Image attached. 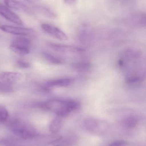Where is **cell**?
I'll list each match as a JSON object with an SVG mask.
<instances>
[{
    "label": "cell",
    "instance_id": "7c38bea8",
    "mask_svg": "<svg viewBox=\"0 0 146 146\" xmlns=\"http://www.w3.org/2000/svg\"><path fill=\"white\" fill-rule=\"evenodd\" d=\"M145 80L143 74L140 73L130 74L126 78V83L131 86H137L141 84Z\"/></svg>",
    "mask_w": 146,
    "mask_h": 146
},
{
    "label": "cell",
    "instance_id": "7a4b0ae2",
    "mask_svg": "<svg viewBox=\"0 0 146 146\" xmlns=\"http://www.w3.org/2000/svg\"><path fill=\"white\" fill-rule=\"evenodd\" d=\"M7 127L14 134L23 139H34L38 135L31 125L17 119L9 121Z\"/></svg>",
    "mask_w": 146,
    "mask_h": 146
},
{
    "label": "cell",
    "instance_id": "603a6c76",
    "mask_svg": "<svg viewBox=\"0 0 146 146\" xmlns=\"http://www.w3.org/2000/svg\"><path fill=\"white\" fill-rule=\"evenodd\" d=\"M16 142L14 139H6L0 140V145L5 146H13L15 145Z\"/></svg>",
    "mask_w": 146,
    "mask_h": 146
},
{
    "label": "cell",
    "instance_id": "3957f363",
    "mask_svg": "<svg viewBox=\"0 0 146 146\" xmlns=\"http://www.w3.org/2000/svg\"><path fill=\"white\" fill-rule=\"evenodd\" d=\"M31 44V41L28 38L19 37L12 40L9 45V48L19 55H26L30 53Z\"/></svg>",
    "mask_w": 146,
    "mask_h": 146
},
{
    "label": "cell",
    "instance_id": "cb8c5ba5",
    "mask_svg": "<svg viewBox=\"0 0 146 146\" xmlns=\"http://www.w3.org/2000/svg\"><path fill=\"white\" fill-rule=\"evenodd\" d=\"M17 65L21 68H28L31 66L30 63L24 60H19L17 62Z\"/></svg>",
    "mask_w": 146,
    "mask_h": 146
},
{
    "label": "cell",
    "instance_id": "8fae6325",
    "mask_svg": "<svg viewBox=\"0 0 146 146\" xmlns=\"http://www.w3.org/2000/svg\"><path fill=\"white\" fill-rule=\"evenodd\" d=\"M21 76L19 73L13 72H3L0 74V79L2 81L9 85L18 82Z\"/></svg>",
    "mask_w": 146,
    "mask_h": 146
},
{
    "label": "cell",
    "instance_id": "5bb4252c",
    "mask_svg": "<svg viewBox=\"0 0 146 146\" xmlns=\"http://www.w3.org/2000/svg\"><path fill=\"white\" fill-rule=\"evenodd\" d=\"M139 118L136 115H129L123 120V124L126 128L133 129L139 124Z\"/></svg>",
    "mask_w": 146,
    "mask_h": 146
},
{
    "label": "cell",
    "instance_id": "9c48e42d",
    "mask_svg": "<svg viewBox=\"0 0 146 146\" xmlns=\"http://www.w3.org/2000/svg\"><path fill=\"white\" fill-rule=\"evenodd\" d=\"M73 79L70 78H61L51 80L46 82L44 86L45 91H50L54 87H65L73 83Z\"/></svg>",
    "mask_w": 146,
    "mask_h": 146
},
{
    "label": "cell",
    "instance_id": "7402d4cb",
    "mask_svg": "<svg viewBox=\"0 0 146 146\" xmlns=\"http://www.w3.org/2000/svg\"><path fill=\"white\" fill-rule=\"evenodd\" d=\"M12 90L13 88L9 85L0 82V93H9Z\"/></svg>",
    "mask_w": 146,
    "mask_h": 146
},
{
    "label": "cell",
    "instance_id": "ba28073f",
    "mask_svg": "<svg viewBox=\"0 0 146 146\" xmlns=\"http://www.w3.org/2000/svg\"><path fill=\"white\" fill-rule=\"evenodd\" d=\"M0 29L3 32L17 36H27L33 33V31L31 28L17 27L7 25L0 26Z\"/></svg>",
    "mask_w": 146,
    "mask_h": 146
},
{
    "label": "cell",
    "instance_id": "277c9868",
    "mask_svg": "<svg viewBox=\"0 0 146 146\" xmlns=\"http://www.w3.org/2000/svg\"><path fill=\"white\" fill-rule=\"evenodd\" d=\"M63 137L56 134L46 135H38L35 137L36 143L39 146H47L55 145L62 139Z\"/></svg>",
    "mask_w": 146,
    "mask_h": 146
},
{
    "label": "cell",
    "instance_id": "6da1fadb",
    "mask_svg": "<svg viewBox=\"0 0 146 146\" xmlns=\"http://www.w3.org/2000/svg\"><path fill=\"white\" fill-rule=\"evenodd\" d=\"M39 106L43 110L52 111L58 117H63L77 110L80 105L73 100L53 99L40 103Z\"/></svg>",
    "mask_w": 146,
    "mask_h": 146
},
{
    "label": "cell",
    "instance_id": "2e32d148",
    "mask_svg": "<svg viewBox=\"0 0 146 146\" xmlns=\"http://www.w3.org/2000/svg\"><path fill=\"white\" fill-rule=\"evenodd\" d=\"M133 23L137 25L145 27L146 25V14L142 12H138L132 17Z\"/></svg>",
    "mask_w": 146,
    "mask_h": 146
},
{
    "label": "cell",
    "instance_id": "44dd1931",
    "mask_svg": "<svg viewBox=\"0 0 146 146\" xmlns=\"http://www.w3.org/2000/svg\"><path fill=\"white\" fill-rule=\"evenodd\" d=\"M9 115L7 109L3 106H0V123H3L8 119Z\"/></svg>",
    "mask_w": 146,
    "mask_h": 146
},
{
    "label": "cell",
    "instance_id": "52a82bcc",
    "mask_svg": "<svg viewBox=\"0 0 146 146\" xmlns=\"http://www.w3.org/2000/svg\"><path fill=\"white\" fill-rule=\"evenodd\" d=\"M48 46L51 49L60 53H81L84 51L82 48L72 45H65L58 44L49 43Z\"/></svg>",
    "mask_w": 146,
    "mask_h": 146
},
{
    "label": "cell",
    "instance_id": "30bf717a",
    "mask_svg": "<svg viewBox=\"0 0 146 146\" xmlns=\"http://www.w3.org/2000/svg\"><path fill=\"white\" fill-rule=\"evenodd\" d=\"M5 4L10 8L21 11L29 15H33V13L26 5L17 0H4Z\"/></svg>",
    "mask_w": 146,
    "mask_h": 146
},
{
    "label": "cell",
    "instance_id": "9a60e30c",
    "mask_svg": "<svg viewBox=\"0 0 146 146\" xmlns=\"http://www.w3.org/2000/svg\"><path fill=\"white\" fill-rule=\"evenodd\" d=\"M78 139L75 135H71L67 136L55 144L54 146H75L78 142Z\"/></svg>",
    "mask_w": 146,
    "mask_h": 146
},
{
    "label": "cell",
    "instance_id": "ac0fdd59",
    "mask_svg": "<svg viewBox=\"0 0 146 146\" xmlns=\"http://www.w3.org/2000/svg\"><path fill=\"white\" fill-rule=\"evenodd\" d=\"M43 56L48 62L55 65H60L64 62L63 59L47 52H44Z\"/></svg>",
    "mask_w": 146,
    "mask_h": 146
},
{
    "label": "cell",
    "instance_id": "ffe728a7",
    "mask_svg": "<svg viewBox=\"0 0 146 146\" xmlns=\"http://www.w3.org/2000/svg\"><path fill=\"white\" fill-rule=\"evenodd\" d=\"M37 10L40 12L41 13L47 17L54 19L56 17L55 13L48 8L45 7H38Z\"/></svg>",
    "mask_w": 146,
    "mask_h": 146
},
{
    "label": "cell",
    "instance_id": "4fadbf2b",
    "mask_svg": "<svg viewBox=\"0 0 146 146\" xmlns=\"http://www.w3.org/2000/svg\"><path fill=\"white\" fill-rule=\"evenodd\" d=\"M82 124L84 127L89 132L95 133L99 130V123L94 118L87 117L84 119Z\"/></svg>",
    "mask_w": 146,
    "mask_h": 146
},
{
    "label": "cell",
    "instance_id": "d6986e66",
    "mask_svg": "<svg viewBox=\"0 0 146 146\" xmlns=\"http://www.w3.org/2000/svg\"><path fill=\"white\" fill-rule=\"evenodd\" d=\"M73 67L75 70L79 72H87L91 69V66L89 62H85L74 63Z\"/></svg>",
    "mask_w": 146,
    "mask_h": 146
},
{
    "label": "cell",
    "instance_id": "4316f807",
    "mask_svg": "<svg viewBox=\"0 0 146 146\" xmlns=\"http://www.w3.org/2000/svg\"><path fill=\"white\" fill-rule=\"evenodd\" d=\"M26 1L30 3H33L36 1L37 0H26Z\"/></svg>",
    "mask_w": 146,
    "mask_h": 146
},
{
    "label": "cell",
    "instance_id": "484cf974",
    "mask_svg": "<svg viewBox=\"0 0 146 146\" xmlns=\"http://www.w3.org/2000/svg\"><path fill=\"white\" fill-rule=\"evenodd\" d=\"M77 0H64V3L67 5L72 6L75 4Z\"/></svg>",
    "mask_w": 146,
    "mask_h": 146
},
{
    "label": "cell",
    "instance_id": "e0dca14e",
    "mask_svg": "<svg viewBox=\"0 0 146 146\" xmlns=\"http://www.w3.org/2000/svg\"><path fill=\"white\" fill-rule=\"evenodd\" d=\"M62 125V121L61 117H56L53 119L51 122L49 127V131L52 134H56L58 133L61 130Z\"/></svg>",
    "mask_w": 146,
    "mask_h": 146
},
{
    "label": "cell",
    "instance_id": "8992f818",
    "mask_svg": "<svg viewBox=\"0 0 146 146\" xmlns=\"http://www.w3.org/2000/svg\"><path fill=\"white\" fill-rule=\"evenodd\" d=\"M0 15L14 24L19 25H24L23 21L17 14L1 3H0Z\"/></svg>",
    "mask_w": 146,
    "mask_h": 146
},
{
    "label": "cell",
    "instance_id": "5b68a950",
    "mask_svg": "<svg viewBox=\"0 0 146 146\" xmlns=\"http://www.w3.org/2000/svg\"><path fill=\"white\" fill-rule=\"evenodd\" d=\"M42 30L47 34L59 40L65 41L68 39L66 33L61 29L55 26L48 24H43L41 25Z\"/></svg>",
    "mask_w": 146,
    "mask_h": 146
},
{
    "label": "cell",
    "instance_id": "d4e9b609",
    "mask_svg": "<svg viewBox=\"0 0 146 146\" xmlns=\"http://www.w3.org/2000/svg\"><path fill=\"white\" fill-rule=\"evenodd\" d=\"M127 142L125 141L119 140L114 141L111 143L108 146H126Z\"/></svg>",
    "mask_w": 146,
    "mask_h": 146
}]
</instances>
